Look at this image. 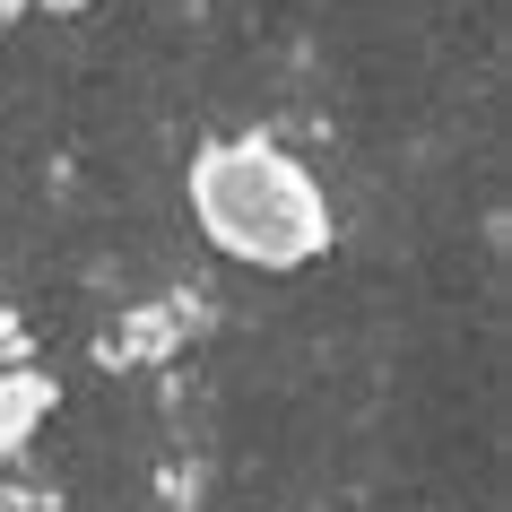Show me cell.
Wrapping results in <instances>:
<instances>
[{
    "instance_id": "cell-1",
    "label": "cell",
    "mask_w": 512,
    "mask_h": 512,
    "mask_svg": "<svg viewBox=\"0 0 512 512\" xmlns=\"http://www.w3.org/2000/svg\"><path fill=\"white\" fill-rule=\"evenodd\" d=\"M191 217L226 261L252 270H304L313 252H330V191L270 131L209 139L191 157Z\"/></svg>"
},
{
    "instance_id": "cell-2",
    "label": "cell",
    "mask_w": 512,
    "mask_h": 512,
    "mask_svg": "<svg viewBox=\"0 0 512 512\" xmlns=\"http://www.w3.org/2000/svg\"><path fill=\"white\" fill-rule=\"evenodd\" d=\"M27 9H44V18H79V9H96V0H27Z\"/></svg>"
}]
</instances>
